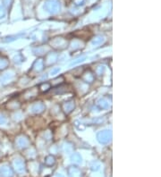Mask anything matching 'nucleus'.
Segmentation results:
<instances>
[{
	"mask_svg": "<svg viewBox=\"0 0 161 177\" xmlns=\"http://www.w3.org/2000/svg\"><path fill=\"white\" fill-rule=\"evenodd\" d=\"M45 8L47 12L55 13L60 9V4L58 0H48L45 5Z\"/></svg>",
	"mask_w": 161,
	"mask_h": 177,
	"instance_id": "1",
	"label": "nucleus"
},
{
	"mask_svg": "<svg viewBox=\"0 0 161 177\" xmlns=\"http://www.w3.org/2000/svg\"><path fill=\"white\" fill-rule=\"evenodd\" d=\"M13 165H14V167H15V170L19 174H23L25 172V165H24V163L22 160H20V159L15 160Z\"/></svg>",
	"mask_w": 161,
	"mask_h": 177,
	"instance_id": "2",
	"label": "nucleus"
},
{
	"mask_svg": "<svg viewBox=\"0 0 161 177\" xmlns=\"http://www.w3.org/2000/svg\"><path fill=\"white\" fill-rule=\"evenodd\" d=\"M0 175L2 177H11L13 171L9 166H4L0 169Z\"/></svg>",
	"mask_w": 161,
	"mask_h": 177,
	"instance_id": "3",
	"label": "nucleus"
},
{
	"mask_svg": "<svg viewBox=\"0 0 161 177\" xmlns=\"http://www.w3.org/2000/svg\"><path fill=\"white\" fill-rule=\"evenodd\" d=\"M69 176L70 177H80L81 174H80V170L76 167H71L69 169Z\"/></svg>",
	"mask_w": 161,
	"mask_h": 177,
	"instance_id": "4",
	"label": "nucleus"
},
{
	"mask_svg": "<svg viewBox=\"0 0 161 177\" xmlns=\"http://www.w3.org/2000/svg\"><path fill=\"white\" fill-rule=\"evenodd\" d=\"M99 137H103L104 138V139L99 140V142H102V143H107V142H108L110 141V135H109V132H108V131H103V132L99 133Z\"/></svg>",
	"mask_w": 161,
	"mask_h": 177,
	"instance_id": "5",
	"label": "nucleus"
},
{
	"mask_svg": "<svg viewBox=\"0 0 161 177\" xmlns=\"http://www.w3.org/2000/svg\"><path fill=\"white\" fill-rule=\"evenodd\" d=\"M45 163H46L47 165H52L55 164V158L53 157H51V156H49V157H47L46 158V160H45Z\"/></svg>",
	"mask_w": 161,
	"mask_h": 177,
	"instance_id": "6",
	"label": "nucleus"
},
{
	"mask_svg": "<svg viewBox=\"0 0 161 177\" xmlns=\"http://www.w3.org/2000/svg\"><path fill=\"white\" fill-rule=\"evenodd\" d=\"M72 159L74 163H80L81 162V157H80V155L78 154H75L72 157Z\"/></svg>",
	"mask_w": 161,
	"mask_h": 177,
	"instance_id": "7",
	"label": "nucleus"
},
{
	"mask_svg": "<svg viewBox=\"0 0 161 177\" xmlns=\"http://www.w3.org/2000/svg\"><path fill=\"white\" fill-rule=\"evenodd\" d=\"M8 65V62L6 60V59L0 58V69H4Z\"/></svg>",
	"mask_w": 161,
	"mask_h": 177,
	"instance_id": "8",
	"label": "nucleus"
},
{
	"mask_svg": "<svg viewBox=\"0 0 161 177\" xmlns=\"http://www.w3.org/2000/svg\"><path fill=\"white\" fill-rule=\"evenodd\" d=\"M13 3V0H4V5L6 6V7H9Z\"/></svg>",
	"mask_w": 161,
	"mask_h": 177,
	"instance_id": "9",
	"label": "nucleus"
},
{
	"mask_svg": "<svg viewBox=\"0 0 161 177\" xmlns=\"http://www.w3.org/2000/svg\"><path fill=\"white\" fill-rule=\"evenodd\" d=\"M6 122V118L4 116L0 115V124H4Z\"/></svg>",
	"mask_w": 161,
	"mask_h": 177,
	"instance_id": "10",
	"label": "nucleus"
},
{
	"mask_svg": "<svg viewBox=\"0 0 161 177\" xmlns=\"http://www.w3.org/2000/svg\"><path fill=\"white\" fill-rule=\"evenodd\" d=\"M4 16H5V10H4V8L0 6V19L3 18Z\"/></svg>",
	"mask_w": 161,
	"mask_h": 177,
	"instance_id": "11",
	"label": "nucleus"
},
{
	"mask_svg": "<svg viewBox=\"0 0 161 177\" xmlns=\"http://www.w3.org/2000/svg\"><path fill=\"white\" fill-rule=\"evenodd\" d=\"M56 177H64V175H60V174H59V175H57Z\"/></svg>",
	"mask_w": 161,
	"mask_h": 177,
	"instance_id": "12",
	"label": "nucleus"
}]
</instances>
